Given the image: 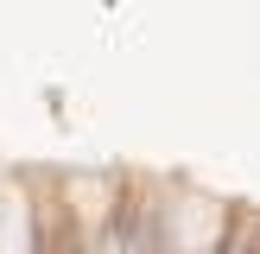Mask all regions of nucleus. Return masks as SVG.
<instances>
[{
  "label": "nucleus",
  "mask_w": 260,
  "mask_h": 254,
  "mask_svg": "<svg viewBox=\"0 0 260 254\" xmlns=\"http://www.w3.org/2000/svg\"><path fill=\"white\" fill-rule=\"evenodd\" d=\"M0 254H25V203L13 184H0Z\"/></svg>",
  "instance_id": "nucleus-1"
}]
</instances>
